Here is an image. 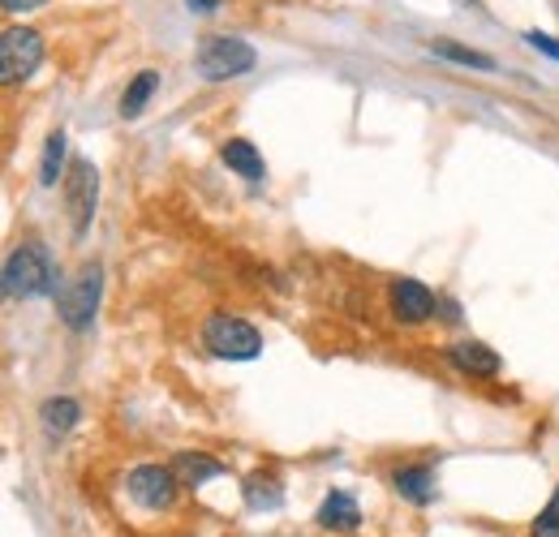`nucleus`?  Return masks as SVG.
Here are the masks:
<instances>
[{
	"label": "nucleus",
	"instance_id": "1",
	"mask_svg": "<svg viewBox=\"0 0 559 537\" xmlns=\"http://www.w3.org/2000/svg\"><path fill=\"white\" fill-rule=\"evenodd\" d=\"M57 288V267L44 241H22L4 263V297L9 301H35Z\"/></svg>",
	"mask_w": 559,
	"mask_h": 537
},
{
	"label": "nucleus",
	"instance_id": "2",
	"mask_svg": "<svg viewBox=\"0 0 559 537\" xmlns=\"http://www.w3.org/2000/svg\"><path fill=\"white\" fill-rule=\"evenodd\" d=\"M254 65H259V52H254L246 39H237V35H207V39L199 44V52H194V69H199V77H207V82L246 77Z\"/></svg>",
	"mask_w": 559,
	"mask_h": 537
},
{
	"label": "nucleus",
	"instance_id": "3",
	"mask_svg": "<svg viewBox=\"0 0 559 537\" xmlns=\"http://www.w3.org/2000/svg\"><path fill=\"white\" fill-rule=\"evenodd\" d=\"M203 344H207L211 357H219V361H254L263 353L259 327H250L237 314H211L207 323H203Z\"/></svg>",
	"mask_w": 559,
	"mask_h": 537
},
{
	"label": "nucleus",
	"instance_id": "4",
	"mask_svg": "<svg viewBox=\"0 0 559 537\" xmlns=\"http://www.w3.org/2000/svg\"><path fill=\"white\" fill-rule=\"evenodd\" d=\"M99 293H104V267L99 263H86V267L73 275L70 284L57 293V314L70 332H86L95 323V310H99Z\"/></svg>",
	"mask_w": 559,
	"mask_h": 537
},
{
	"label": "nucleus",
	"instance_id": "5",
	"mask_svg": "<svg viewBox=\"0 0 559 537\" xmlns=\"http://www.w3.org/2000/svg\"><path fill=\"white\" fill-rule=\"evenodd\" d=\"M44 65V35L35 26H9L0 35V82L17 86Z\"/></svg>",
	"mask_w": 559,
	"mask_h": 537
},
{
	"label": "nucleus",
	"instance_id": "6",
	"mask_svg": "<svg viewBox=\"0 0 559 537\" xmlns=\"http://www.w3.org/2000/svg\"><path fill=\"white\" fill-rule=\"evenodd\" d=\"M61 194H66V215L73 224V237H82L95 219V202H99V172L91 159H73L66 168V181H61Z\"/></svg>",
	"mask_w": 559,
	"mask_h": 537
},
{
	"label": "nucleus",
	"instance_id": "7",
	"mask_svg": "<svg viewBox=\"0 0 559 537\" xmlns=\"http://www.w3.org/2000/svg\"><path fill=\"white\" fill-rule=\"evenodd\" d=\"M177 486H181V477L173 473V465H139L126 477L130 499L146 512H168L177 499Z\"/></svg>",
	"mask_w": 559,
	"mask_h": 537
},
{
	"label": "nucleus",
	"instance_id": "8",
	"mask_svg": "<svg viewBox=\"0 0 559 537\" xmlns=\"http://www.w3.org/2000/svg\"><path fill=\"white\" fill-rule=\"evenodd\" d=\"M388 306H392V319L396 323H405V327H418L426 319H435V310H439V297L421 284V279H392V288H388Z\"/></svg>",
	"mask_w": 559,
	"mask_h": 537
},
{
	"label": "nucleus",
	"instance_id": "9",
	"mask_svg": "<svg viewBox=\"0 0 559 537\" xmlns=\"http://www.w3.org/2000/svg\"><path fill=\"white\" fill-rule=\"evenodd\" d=\"M448 361L465 379H495L503 370L499 353L490 344H483V339H456V344H448Z\"/></svg>",
	"mask_w": 559,
	"mask_h": 537
},
{
	"label": "nucleus",
	"instance_id": "10",
	"mask_svg": "<svg viewBox=\"0 0 559 537\" xmlns=\"http://www.w3.org/2000/svg\"><path fill=\"white\" fill-rule=\"evenodd\" d=\"M219 159L228 164V172H237V177H246V181H263V177H267V164H263V155L254 151L250 138H228V142L219 146Z\"/></svg>",
	"mask_w": 559,
	"mask_h": 537
},
{
	"label": "nucleus",
	"instance_id": "11",
	"mask_svg": "<svg viewBox=\"0 0 559 537\" xmlns=\"http://www.w3.org/2000/svg\"><path fill=\"white\" fill-rule=\"evenodd\" d=\"M319 525L332 529V534H353V529L361 525V508H357V499L345 494V490H332V494L319 503Z\"/></svg>",
	"mask_w": 559,
	"mask_h": 537
},
{
	"label": "nucleus",
	"instance_id": "12",
	"mask_svg": "<svg viewBox=\"0 0 559 537\" xmlns=\"http://www.w3.org/2000/svg\"><path fill=\"white\" fill-rule=\"evenodd\" d=\"M78 421H82V404L73 396H52V401L39 404V426L48 439H66Z\"/></svg>",
	"mask_w": 559,
	"mask_h": 537
},
{
	"label": "nucleus",
	"instance_id": "13",
	"mask_svg": "<svg viewBox=\"0 0 559 537\" xmlns=\"http://www.w3.org/2000/svg\"><path fill=\"white\" fill-rule=\"evenodd\" d=\"M392 486H396L401 499L426 508V503L435 499V469H430V465H405V469L392 473Z\"/></svg>",
	"mask_w": 559,
	"mask_h": 537
},
{
	"label": "nucleus",
	"instance_id": "14",
	"mask_svg": "<svg viewBox=\"0 0 559 537\" xmlns=\"http://www.w3.org/2000/svg\"><path fill=\"white\" fill-rule=\"evenodd\" d=\"M173 473L181 477V486H207L215 477H224V465L215 456H203V452H177Z\"/></svg>",
	"mask_w": 559,
	"mask_h": 537
},
{
	"label": "nucleus",
	"instance_id": "15",
	"mask_svg": "<svg viewBox=\"0 0 559 537\" xmlns=\"http://www.w3.org/2000/svg\"><path fill=\"white\" fill-rule=\"evenodd\" d=\"M155 91H159V69H142L139 77L126 86V95H121V117L139 121L142 112H146V104L155 99Z\"/></svg>",
	"mask_w": 559,
	"mask_h": 537
},
{
	"label": "nucleus",
	"instance_id": "16",
	"mask_svg": "<svg viewBox=\"0 0 559 537\" xmlns=\"http://www.w3.org/2000/svg\"><path fill=\"white\" fill-rule=\"evenodd\" d=\"M66 146H70L66 130H52L48 142H44V155H39V186L44 190H52L57 181H66Z\"/></svg>",
	"mask_w": 559,
	"mask_h": 537
},
{
	"label": "nucleus",
	"instance_id": "17",
	"mask_svg": "<svg viewBox=\"0 0 559 537\" xmlns=\"http://www.w3.org/2000/svg\"><path fill=\"white\" fill-rule=\"evenodd\" d=\"M430 52H435V57H443V61H452V65L478 69V73H490V69H495V61H490L487 52L465 48V44H452V39H435V44H430Z\"/></svg>",
	"mask_w": 559,
	"mask_h": 537
},
{
	"label": "nucleus",
	"instance_id": "18",
	"mask_svg": "<svg viewBox=\"0 0 559 537\" xmlns=\"http://www.w3.org/2000/svg\"><path fill=\"white\" fill-rule=\"evenodd\" d=\"M246 503L267 512V508H280V503H284V490H280V481L272 473H254V477L246 481Z\"/></svg>",
	"mask_w": 559,
	"mask_h": 537
},
{
	"label": "nucleus",
	"instance_id": "19",
	"mask_svg": "<svg viewBox=\"0 0 559 537\" xmlns=\"http://www.w3.org/2000/svg\"><path fill=\"white\" fill-rule=\"evenodd\" d=\"M530 537H559V486L551 490L547 508L534 516V525H530Z\"/></svg>",
	"mask_w": 559,
	"mask_h": 537
},
{
	"label": "nucleus",
	"instance_id": "20",
	"mask_svg": "<svg viewBox=\"0 0 559 537\" xmlns=\"http://www.w3.org/2000/svg\"><path fill=\"white\" fill-rule=\"evenodd\" d=\"M525 44H530L534 52H543V57L559 61V39H556V35H547V31H525Z\"/></svg>",
	"mask_w": 559,
	"mask_h": 537
},
{
	"label": "nucleus",
	"instance_id": "21",
	"mask_svg": "<svg viewBox=\"0 0 559 537\" xmlns=\"http://www.w3.org/2000/svg\"><path fill=\"white\" fill-rule=\"evenodd\" d=\"M39 4H48V0H4V9H9V13H22V9H39Z\"/></svg>",
	"mask_w": 559,
	"mask_h": 537
},
{
	"label": "nucleus",
	"instance_id": "22",
	"mask_svg": "<svg viewBox=\"0 0 559 537\" xmlns=\"http://www.w3.org/2000/svg\"><path fill=\"white\" fill-rule=\"evenodd\" d=\"M186 4H190L194 13H215V9H219V0H186Z\"/></svg>",
	"mask_w": 559,
	"mask_h": 537
}]
</instances>
